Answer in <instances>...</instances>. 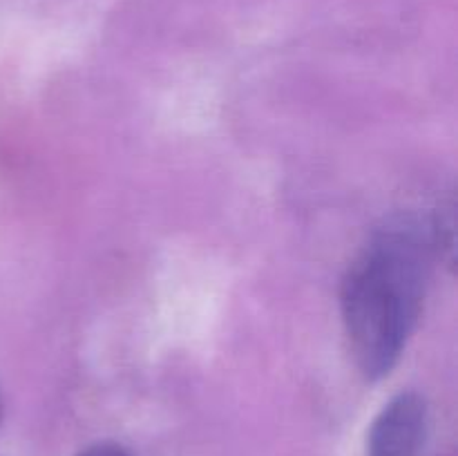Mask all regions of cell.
Segmentation results:
<instances>
[{"instance_id": "cell-2", "label": "cell", "mask_w": 458, "mask_h": 456, "mask_svg": "<svg viewBox=\"0 0 458 456\" xmlns=\"http://www.w3.org/2000/svg\"><path fill=\"white\" fill-rule=\"evenodd\" d=\"M428 438V401L416 392H403L371 423L367 456H425Z\"/></svg>"}, {"instance_id": "cell-4", "label": "cell", "mask_w": 458, "mask_h": 456, "mask_svg": "<svg viewBox=\"0 0 458 456\" xmlns=\"http://www.w3.org/2000/svg\"><path fill=\"white\" fill-rule=\"evenodd\" d=\"M0 420H3V398H0Z\"/></svg>"}, {"instance_id": "cell-1", "label": "cell", "mask_w": 458, "mask_h": 456, "mask_svg": "<svg viewBox=\"0 0 458 456\" xmlns=\"http://www.w3.org/2000/svg\"><path fill=\"white\" fill-rule=\"evenodd\" d=\"M432 253V228L416 217H394L349 266L340 304L353 360L365 378H385L401 360L423 311Z\"/></svg>"}, {"instance_id": "cell-3", "label": "cell", "mask_w": 458, "mask_h": 456, "mask_svg": "<svg viewBox=\"0 0 458 456\" xmlns=\"http://www.w3.org/2000/svg\"><path fill=\"white\" fill-rule=\"evenodd\" d=\"M79 456H132L130 450H125L119 443H94V445L85 447Z\"/></svg>"}]
</instances>
